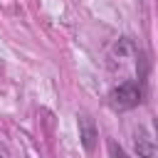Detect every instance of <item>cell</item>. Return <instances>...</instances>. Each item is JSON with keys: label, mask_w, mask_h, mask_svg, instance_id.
I'll return each mask as SVG.
<instances>
[{"label": "cell", "mask_w": 158, "mask_h": 158, "mask_svg": "<svg viewBox=\"0 0 158 158\" xmlns=\"http://www.w3.org/2000/svg\"><path fill=\"white\" fill-rule=\"evenodd\" d=\"M141 99H143V86L138 79H126L109 91V104L116 111H128V109L138 106Z\"/></svg>", "instance_id": "6da1fadb"}, {"label": "cell", "mask_w": 158, "mask_h": 158, "mask_svg": "<svg viewBox=\"0 0 158 158\" xmlns=\"http://www.w3.org/2000/svg\"><path fill=\"white\" fill-rule=\"evenodd\" d=\"M77 126H79V141H81V148L86 153H91L96 148V141H99V128L94 123V118L86 114V111H79L77 114Z\"/></svg>", "instance_id": "7a4b0ae2"}, {"label": "cell", "mask_w": 158, "mask_h": 158, "mask_svg": "<svg viewBox=\"0 0 158 158\" xmlns=\"http://www.w3.org/2000/svg\"><path fill=\"white\" fill-rule=\"evenodd\" d=\"M133 148H136V156H138V158H153V156H156V148H153V143H151V138H148V133H146L143 128L136 131V136H133Z\"/></svg>", "instance_id": "3957f363"}, {"label": "cell", "mask_w": 158, "mask_h": 158, "mask_svg": "<svg viewBox=\"0 0 158 158\" xmlns=\"http://www.w3.org/2000/svg\"><path fill=\"white\" fill-rule=\"evenodd\" d=\"M109 158H128V156L116 141H109Z\"/></svg>", "instance_id": "277c9868"}, {"label": "cell", "mask_w": 158, "mask_h": 158, "mask_svg": "<svg viewBox=\"0 0 158 158\" xmlns=\"http://www.w3.org/2000/svg\"><path fill=\"white\" fill-rule=\"evenodd\" d=\"M156 133H158V118H156Z\"/></svg>", "instance_id": "5b68a950"}]
</instances>
